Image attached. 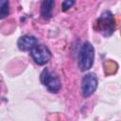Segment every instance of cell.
<instances>
[{
  "mask_svg": "<svg viewBox=\"0 0 121 121\" xmlns=\"http://www.w3.org/2000/svg\"><path fill=\"white\" fill-rule=\"evenodd\" d=\"M30 55L33 60L38 65H44L47 63L51 59V52L47 46L42 43H38L31 51Z\"/></svg>",
  "mask_w": 121,
  "mask_h": 121,
  "instance_id": "5",
  "label": "cell"
},
{
  "mask_svg": "<svg viewBox=\"0 0 121 121\" xmlns=\"http://www.w3.org/2000/svg\"><path fill=\"white\" fill-rule=\"evenodd\" d=\"M96 26L97 31H99L103 36H111L115 29L113 14L110 10H106L103 13H101V15L96 20Z\"/></svg>",
  "mask_w": 121,
  "mask_h": 121,
  "instance_id": "2",
  "label": "cell"
},
{
  "mask_svg": "<svg viewBox=\"0 0 121 121\" xmlns=\"http://www.w3.org/2000/svg\"><path fill=\"white\" fill-rule=\"evenodd\" d=\"M38 44V40L32 35H23L17 41V46L22 51H31Z\"/></svg>",
  "mask_w": 121,
  "mask_h": 121,
  "instance_id": "6",
  "label": "cell"
},
{
  "mask_svg": "<svg viewBox=\"0 0 121 121\" xmlns=\"http://www.w3.org/2000/svg\"><path fill=\"white\" fill-rule=\"evenodd\" d=\"M55 2L53 0H44L41 4V16L44 20H49L53 15V8Z\"/></svg>",
  "mask_w": 121,
  "mask_h": 121,
  "instance_id": "7",
  "label": "cell"
},
{
  "mask_svg": "<svg viewBox=\"0 0 121 121\" xmlns=\"http://www.w3.org/2000/svg\"><path fill=\"white\" fill-rule=\"evenodd\" d=\"M78 67L81 71L89 70L95 60V48L89 42H85L78 51Z\"/></svg>",
  "mask_w": 121,
  "mask_h": 121,
  "instance_id": "1",
  "label": "cell"
},
{
  "mask_svg": "<svg viewBox=\"0 0 121 121\" xmlns=\"http://www.w3.org/2000/svg\"><path fill=\"white\" fill-rule=\"evenodd\" d=\"M40 80L50 93L57 94L61 88V83L58 75L55 72L50 71L48 68H44L42 71L40 75Z\"/></svg>",
  "mask_w": 121,
  "mask_h": 121,
  "instance_id": "3",
  "label": "cell"
},
{
  "mask_svg": "<svg viewBox=\"0 0 121 121\" xmlns=\"http://www.w3.org/2000/svg\"><path fill=\"white\" fill-rule=\"evenodd\" d=\"M9 13V3L7 0L0 1V19L6 18Z\"/></svg>",
  "mask_w": 121,
  "mask_h": 121,
  "instance_id": "8",
  "label": "cell"
},
{
  "mask_svg": "<svg viewBox=\"0 0 121 121\" xmlns=\"http://www.w3.org/2000/svg\"><path fill=\"white\" fill-rule=\"evenodd\" d=\"M76 2L75 1H71V0H66V1H63L62 4H61V8H62V10L63 11H66L68 10Z\"/></svg>",
  "mask_w": 121,
  "mask_h": 121,
  "instance_id": "9",
  "label": "cell"
},
{
  "mask_svg": "<svg viewBox=\"0 0 121 121\" xmlns=\"http://www.w3.org/2000/svg\"><path fill=\"white\" fill-rule=\"evenodd\" d=\"M98 80L94 73H87L81 79V93L83 97L87 98L91 96L96 90Z\"/></svg>",
  "mask_w": 121,
  "mask_h": 121,
  "instance_id": "4",
  "label": "cell"
}]
</instances>
